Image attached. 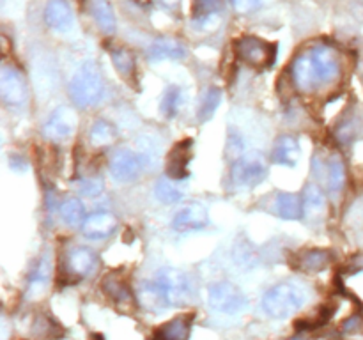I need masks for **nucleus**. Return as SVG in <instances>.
Masks as SVG:
<instances>
[{
	"label": "nucleus",
	"mask_w": 363,
	"mask_h": 340,
	"mask_svg": "<svg viewBox=\"0 0 363 340\" xmlns=\"http://www.w3.org/2000/svg\"><path fill=\"white\" fill-rule=\"evenodd\" d=\"M194 294V283L186 273L179 269H160L151 278L144 280L138 287V301L147 312H165L181 307Z\"/></svg>",
	"instance_id": "obj_1"
},
{
	"label": "nucleus",
	"mask_w": 363,
	"mask_h": 340,
	"mask_svg": "<svg viewBox=\"0 0 363 340\" xmlns=\"http://www.w3.org/2000/svg\"><path fill=\"white\" fill-rule=\"evenodd\" d=\"M294 85L303 92L318 91L340 76V60L335 50L326 45H312L296 55L291 66Z\"/></svg>",
	"instance_id": "obj_2"
},
{
	"label": "nucleus",
	"mask_w": 363,
	"mask_h": 340,
	"mask_svg": "<svg viewBox=\"0 0 363 340\" xmlns=\"http://www.w3.org/2000/svg\"><path fill=\"white\" fill-rule=\"evenodd\" d=\"M307 303V290L298 283H279L266 290L262 296V308L273 319H286L296 314Z\"/></svg>",
	"instance_id": "obj_3"
},
{
	"label": "nucleus",
	"mask_w": 363,
	"mask_h": 340,
	"mask_svg": "<svg viewBox=\"0 0 363 340\" xmlns=\"http://www.w3.org/2000/svg\"><path fill=\"white\" fill-rule=\"evenodd\" d=\"M69 94L74 105L80 108H91L101 101L105 94V81L94 62H85L74 73L69 84Z\"/></svg>",
	"instance_id": "obj_4"
},
{
	"label": "nucleus",
	"mask_w": 363,
	"mask_h": 340,
	"mask_svg": "<svg viewBox=\"0 0 363 340\" xmlns=\"http://www.w3.org/2000/svg\"><path fill=\"white\" fill-rule=\"evenodd\" d=\"M208 305L218 314L234 315L247 308V296L233 282H216L208 289Z\"/></svg>",
	"instance_id": "obj_5"
},
{
	"label": "nucleus",
	"mask_w": 363,
	"mask_h": 340,
	"mask_svg": "<svg viewBox=\"0 0 363 340\" xmlns=\"http://www.w3.org/2000/svg\"><path fill=\"white\" fill-rule=\"evenodd\" d=\"M266 176H268V166L259 152L241 156L233 166V183L238 188L257 186L266 179Z\"/></svg>",
	"instance_id": "obj_6"
},
{
	"label": "nucleus",
	"mask_w": 363,
	"mask_h": 340,
	"mask_svg": "<svg viewBox=\"0 0 363 340\" xmlns=\"http://www.w3.org/2000/svg\"><path fill=\"white\" fill-rule=\"evenodd\" d=\"M236 53L248 66L264 69L273 62L275 48L269 46L266 41H262V39L254 38V35H245V38L236 41Z\"/></svg>",
	"instance_id": "obj_7"
},
{
	"label": "nucleus",
	"mask_w": 363,
	"mask_h": 340,
	"mask_svg": "<svg viewBox=\"0 0 363 340\" xmlns=\"http://www.w3.org/2000/svg\"><path fill=\"white\" fill-rule=\"evenodd\" d=\"M144 169V158L131 149L121 147L113 152L110 159V174L119 183H130L140 176Z\"/></svg>",
	"instance_id": "obj_8"
},
{
	"label": "nucleus",
	"mask_w": 363,
	"mask_h": 340,
	"mask_svg": "<svg viewBox=\"0 0 363 340\" xmlns=\"http://www.w3.org/2000/svg\"><path fill=\"white\" fill-rule=\"evenodd\" d=\"M77 113L69 106H59L52 112L45 124H43V135L53 142H60L69 138L77 130Z\"/></svg>",
	"instance_id": "obj_9"
},
{
	"label": "nucleus",
	"mask_w": 363,
	"mask_h": 340,
	"mask_svg": "<svg viewBox=\"0 0 363 340\" xmlns=\"http://www.w3.org/2000/svg\"><path fill=\"white\" fill-rule=\"evenodd\" d=\"M0 96L9 106H21L27 101V85L16 67L4 66L0 71Z\"/></svg>",
	"instance_id": "obj_10"
},
{
	"label": "nucleus",
	"mask_w": 363,
	"mask_h": 340,
	"mask_svg": "<svg viewBox=\"0 0 363 340\" xmlns=\"http://www.w3.org/2000/svg\"><path fill=\"white\" fill-rule=\"evenodd\" d=\"M209 223V215L204 205L188 204L181 211L176 212L172 220V227L177 232H195L202 230Z\"/></svg>",
	"instance_id": "obj_11"
},
{
	"label": "nucleus",
	"mask_w": 363,
	"mask_h": 340,
	"mask_svg": "<svg viewBox=\"0 0 363 340\" xmlns=\"http://www.w3.org/2000/svg\"><path fill=\"white\" fill-rule=\"evenodd\" d=\"M222 0H195L194 27L197 30H215L222 21Z\"/></svg>",
	"instance_id": "obj_12"
},
{
	"label": "nucleus",
	"mask_w": 363,
	"mask_h": 340,
	"mask_svg": "<svg viewBox=\"0 0 363 340\" xmlns=\"http://www.w3.org/2000/svg\"><path fill=\"white\" fill-rule=\"evenodd\" d=\"M117 220L108 211L91 212L82 223V232L89 239H105L116 230Z\"/></svg>",
	"instance_id": "obj_13"
},
{
	"label": "nucleus",
	"mask_w": 363,
	"mask_h": 340,
	"mask_svg": "<svg viewBox=\"0 0 363 340\" xmlns=\"http://www.w3.org/2000/svg\"><path fill=\"white\" fill-rule=\"evenodd\" d=\"M45 21L57 32H67L74 23L73 9L66 0H50L45 7Z\"/></svg>",
	"instance_id": "obj_14"
},
{
	"label": "nucleus",
	"mask_w": 363,
	"mask_h": 340,
	"mask_svg": "<svg viewBox=\"0 0 363 340\" xmlns=\"http://www.w3.org/2000/svg\"><path fill=\"white\" fill-rule=\"evenodd\" d=\"M301 149L300 142L293 135H282V137L277 138L275 145H273L272 152V162L277 163L280 166H289L294 169L298 165V159H300Z\"/></svg>",
	"instance_id": "obj_15"
},
{
	"label": "nucleus",
	"mask_w": 363,
	"mask_h": 340,
	"mask_svg": "<svg viewBox=\"0 0 363 340\" xmlns=\"http://www.w3.org/2000/svg\"><path fill=\"white\" fill-rule=\"evenodd\" d=\"M96 268H98V257H96V254L91 248L78 246L71 250L69 255H67V269L77 278L91 276L96 271Z\"/></svg>",
	"instance_id": "obj_16"
},
{
	"label": "nucleus",
	"mask_w": 363,
	"mask_h": 340,
	"mask_svg": "<svg viewBox=\"0 0 363 340\" xmlns=\"http://www.w3.org/2000/svg\"><path fill=\"white\" fill-rule=\"evenodd\" d=\"M315 169H323L325 170V181L326 186H328L330 191L337 193L344 188L346 184V165H344L342 158L339 154H332L328 159H315L314 162Z\"/></svg>",
	"instance_id": "obj_17"
},
{
	"label": "nucleus",
	"mask_w": 363,
	"mask_h": 340,
	"mask_svg": "<svg viewBox=\"0 0 363 340\" xmlns=\"http://www.w3.org/2000/svg\"><path fill=\"white\" fill-rule=\"evenodd\" d=\"M301 202H303V218L307 220V222L315 223L321 222V220L325 218L326 197L318 184H307Z\"/></svg>",
	"instance_id": "obj_18"
},
{
	"label": "nucleus",
	"mask_w": 363,
	"mask_h": 340,
	"mask_svg": "<svg viewBox=\"0 0 363 340\" xmlns=\"http://www.w3.org/2000/svg\"><path fill=\"white\" fill-rule=\"evenodd\" d=\"M191 158V140H183L177 145H174V149L169 154V170L170 179L181 181L188 176V163Z\"/></svg>",
	"instance_id": "obj_19"
},
{
	"label": "nucleus",
	"mask_w": 363,
	"mask_h": 340,
	"mask_svg": "<svg viewBox=\"0 0 363 340\" xmlns=\"http://www.w3.org/2000/svg\"><path fill=\"white\" fill-rule=\"evenodd\" d=\"M149 60L152 62H162V60H179L186 55V48L176 39L162 38L151 42L147 50Z\"/></svg>",
	"instance_id": "obj_20"
},
{
	"label": "nucleus",
	"mask_w": 363,
	"mask_h": 340,
	"mask_svg": "<svg viewBox=\"0 0 363 340\" xmlns=\"http://www.w3.org/2000/svg\"><path fill=\"white\" fill-rule=\"evenodd\" d=\"M191 321H194V315H179L160 326L152 335V340H188Z\"/></svg>",
	"instance_id": "obj_21"
},
{
	"label": "nucleus",
	"mask_w": 363,
	"mask_h": 340,
	"mask_svg": "<svg viewBox=\"0 0 363 340\" xmlns=\"http://www.w3.org/2000/svg\"><path fill=\"white\" fill-rule=\"evenodd\" d=\"M103 290L116 305H131V293L121 273H110L103 280Z\"/></svg>",
	"instance_id": "obj_22"
},
{
	"label": "nucleus",
	"mask_w": 363,
	"mask_h": 340,
	"mask_svg": "<svg viewBox=\"0 0 363 340\" xmlns=\"http://www.w3.org/2000/svg\"><path fill=\"white\" fill-rule=\"evenodd\" d=\"M275 211L284 220H298L303 216V202L298 195L280 191V193H277Z\"/></svg>",
	"instance_id": "obj_23"
},
{
	"label": "nucleus",
	"mask_w": 363,
	"mask_h": 340,
	"mask_svg": "<svg viewBox=\"0 0 363 340\" xmlns=\"http://www.w3.org/2000/svg\"><path fill=\"white\" fill-rule=\"evenodd\" d=\"M89 11H91L98 27L105 34H113L116 32V14H113V9L108 0H91L89 2Z\"/></svg>",
	"instance_id": "obj_24"
},
{
	"label": "nucleus",
	"mask_w": 363,
	"mask_h": 340,
	"mask_svg": "<svg viewBox=\"0 0 363 340\" xmlns=\"http://www.w3.org/2000/svg\"><path fill=\"white\" fill-rule=\"evenodd\" d=\"M50 273H52L50 259L41 257L35 268L30 271V276H28V294L30 296H39V294L45 293L46 285L50 282Z\"/></svg>",
	"instance_id": "obj_25"
},
{
	"label": "nucleus",
	"mask_w": 363,
	"mask_h": 340,
	"mask_svg": "<svg viewBox=\"0 0 363 340\" xmlns=\"http://www.w3.org/2000/svg\"><path fill=\"white\" fill-rule=\"evenodd\" d=\"M330 261H332V255H330L328 251L307 250L300 255V259H298V268H300L301 271L318 273L328 268Z\"/></svg>",
	"instance_id": "obj_26"
},
{
	"label": "nucleus",
	"mask_w": 363,
	"mask_h": 340,
	"mask_svg": "<svg viewBox=\"0 0 363 340\" xmlns=\"http://www.w3.org/2000/svg\"><path fill=\"white\" fill-rule=\"evenodd\" d=\"M60 220L66 223L67 227H77L82 225L85 220V208L78 198H67L62 202L59 209Z\"/></svg>",
	"instance_id": "obj_27"
},
{
	"label": "nucleus",
	"mask_w": 363,
	"mask_h": 340,
	"mask_svg": "<svg viewBox=\"0 0 363 340\" xmlns=\"http://www.w3.org/2000/svg\"><path fill=\"white\" fill-rule=\"evenodd\" d=\"M184 105V94H183V89H179L177 85H170L167 87L165 94L162 98V113L167 117V119H172L179 113L181 106Z\"/></svg>",
	"instance_id": "obj_28"
},
{
	"label": "nucleus",
	"mask_w": 363,
	"mask_h": 340,
	"mask_svg": "<svg viewBox=\"0 0 363 340\" xmlns=\"http://www.w3.org/2000/svg\"><path fill=\"white\" fill-rule=\"evenodd\" d=\"M176 179H160L155 186V195L160 202L163 204H177L181 202V198L184 197L183 188H179V184L174 183Z\"/></svg>",
	"instance_id": "obj_29"
},
{
	"label": "nucleus",
	"mask_w": 363,
	"mask_h": 340,
	"mask_svg": "<svg viewBox=\"0 0 363 340\" xmlns=\"http://www.w3.org/2000/svg\"><path fill=\"white\" fill-rule=\"evenodd\" d=\"M89 138H91L92 145H99V147H101V145H110L117 138V130L112 123H108V120L98 119L94 120V124L91 126V135H89Z\"/></svg>",
	"instance_id": "obj_30"
},
{
	"label": "nucleus",
	"mask_w": 363,
	"mask_h": 340,
	"mask_svg": "<svg viewBox=\"0 0 363 340\" xmlns=\"http://www.w3.org/2000/svg\"><path fill=\"white\" fill-rule=\"evenodd\" d=\"M220 101H222V91L218 87H209L202 96L201 105H199V120L204 123V120L211 119L218 108Z\"/></svg>",
	"instance_id": "obj_31"
},
{
	"label": "nucleus",
	"mask_w": 363,
	"mask_h": 340,
	"mask_svg": "<svg viewBox=\"0 0 363 340\" xmlns=\"http://www.w3.org/2000/svg\"><path fill=\"white\" fill-rule=\"evenodd\" d=\"M112 62L113 66H116V69L119 71V74H123L124 78L131 76V74L135 73V59L128 50H113Z\"/></svg>",
	"instance_id": "obj_32"
},
{
	"label": "nucleus",
	"mask_w": 363,
	"mask_h": 340,
	"mask_svg": "<svg viewBox=\"0 0 363 340\" xmlns=\"http://www.w3.org/2000/svg\"><path fill=\"white\" fill-rule=\"evenodd\" d=\"M78 190L85 197H96V195H99L103 191V183L99 179H85L82 181Z\"/></svg>",
	"instance_id": "obj_33"
},
{
	"label": "nucleus",
	"mask_w": 363,
	"mask_h": 340,
	"mask_svg": "<svg viewBox=\"0 0 363 340\" xmlns=\"http://www.w3.org/2000/svg\"><path fill=\"white\" fill-rule=\"evenodd\" d=\"M243 147H245L243 138H241L240 135L234 133V131H233V133H230V137H229V142H227V152H229L233 158H241Z\"/></svg>",
	"instance_id": "obj_34"
},
{
	"label": "nucleus",
	"mask_w": 363,
	"mask_h": 340,
	"mask_svg": "<svg viewBox=\"0 0 363 340\" xmlns=\"http://www.w3.org/2000/svg\"><path fill=\"white\" fill-rule=\"evenodd\" d=\"M230 2H233L234 9H236L238 13L248 14L252 13V11L257 9L262 4V0H230Z\"/></svg>",
	"instance_id": "obj_35"
},
{
	"label": "nucleus",
	"mask_w": 363,
	"mask_h": 340,
	"mask_svg": "<svg viewBox=\"0 0 363 340\" xmlns=\"http://www.w3.org/2000/svg\"><path fill=\"white\" fill-rule=\"evenodd\" d=\"M92 340H103V336H98V335H94V336H92Z\"/></svg>",
	"instance_id": "obj_36"
}]
</instances>
